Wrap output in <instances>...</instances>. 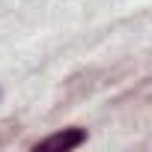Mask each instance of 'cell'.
Masks as SVG:
<instances>
[{"label":"cell","instance_id":"6da1fadb","mask_svg":"<svg viewBox=\"0 0 152 152\" xmlns=\"http://www.w3.org/2000/svg\"><path fill=\"white\" fill-rule=\"evenodd\" d=\"M84 140H87L84 128H66V131H57V134L33 143V149L36 152H69V149H78Z\"/></svg>","mask_w":152,"mask_h":152}]
</instances>
